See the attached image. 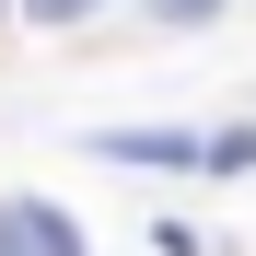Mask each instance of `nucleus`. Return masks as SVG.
<instances>
[{
  "label": "nucleus",
  "instance_id": "nucleus-1",
  "mask_svg": "<svg viewBox=\"0 0 256 256\" xmlns=\"http://www.w3.org/2000/svg\"><path fill=\"white\" fill-rule=\"evenodd\" d=\"M12 12H24L35 35H70V24H94V12H105V0H12Z\"/></svg>",
  "mask_w": 256,
  "mask_h": 256
},
{
  "label": "nucleus",
  "instance_id": "nucleus-2",
  "mask_svg": "<svg viewBox=\"0 0 256 256\" xmlns=\"http://www.w3.org/2000/svg\"><path fill=\"white\" fill-rule=\"evenodd\" d=\"M24 222H35V256H82V233H70V210H47V198H24Z\"/></svg>",
  "mask_w": 256,
  "mask_h": 256
},
{
  "label": "nucleus",
  "instance_id": "nucleus-3",
  "mask_svg": "<svg viewBox=\"0 0 256 256\" xmlns=\"http://www.w3.org/2000/svg\"><path fill=\"white\" fill-rule=\"evenodd\" d=\"M0 256H35V222H24V198L0 210Z\"/></svg>",
  "mask_w": 256,
  "mask_h": 256
},
{
  "label": "nucleus",
  "instance_id": "nucleus-4",
  "mask_svg": "<svg viewBox=\"0 0 256 256\" xmlns=\"http://www.w3.org/2000/svg\"><path fill=\"white\" fill-rule=\"evenodd\" d=\"M222 0H152V24H210Z\"/></svg>",
  "mask_w": 256,
  "mask_h": 256
},
{
  "label": "nucleus",
  "instance_id": "nucleus-5",
  "mask_svg": "<svg viewBox=\"0 0 256 256\" xmlns=\"http://www.w3.org/2000/svg\"><path fill=\"white\" fill-rule=\"evenodd\" d=\"M0 24H12V0H0Z\"/></svg>",
  "mask_w": 256,
  "mask_h": 256
}]
</instances>
